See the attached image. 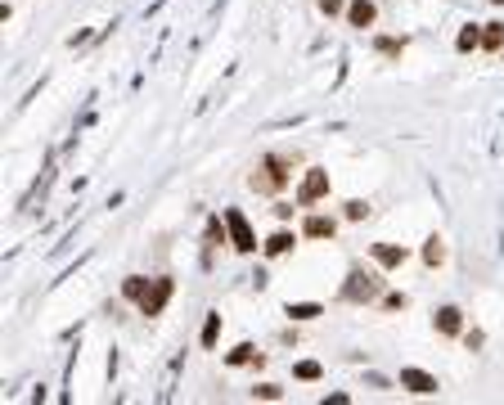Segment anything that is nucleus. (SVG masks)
I'll use <instances>...</instances> for the list:
<instances>
[{
    "label": "nucleus",
    "mask_w": 504,
    "mask_h": 405,
    "mask_svg": "<svg viewBox=\"0 0 504 405\" xmlns=\"http://www.w3.org/2000/svg\"><path fill=\"white\" fill-rule=\"evenodd\" d=\"M482 50H486V54H500V50H504V23H500V18L482 23Z\"/></svg>",
    "instance_id": "obj_18"
},
{
    "label": "nucleus",
    "mask_w": 504,
    "mask_h": 405,
    "mask_svg": "<svg viewBox=\"0 0 504 405\" xmlns=\"http://www.w3.org/2000/svg\"><path fill=\"white\" fill-rule=\"evenodd\" d=\"M423 266H428V270H441V266H446V239H441V235H428V239H423Z\"/></svg>",
    "instance_id": "obj_15"
},
{
    "label": "nucleus",
    "mask_w": 504,
    "mask_h": 405,
    "mask_svg": "<svg viewBox=\"0 0 504 405\" xmlns=\"http://www.w3.org/2000/svg\"><path fill=\"white\" fill-rule=\"evenodd\" d=\"M374 306H378V311H387V315H397V311H405V306H410V298H405V293H383Z\"/></svg>",
    "instance_id": "obj_22"
},
{
    "label": "nucleus",
    "mask_w": 504,
    "mask_h": 405,
    "mask_svg": "<svg viewBox=\"0 0 504 405\" xmlns=\"http://www.w3.org/2000/svg\"><path fill=\"white\" fill-rule=\"evenodd\" d=\"M370 257H374V266H383V270H401L410 262V248H401V243H370Z\"/></svg>",
    "instance_id": "obj_11"
},
{
    "label": "nucleus",
    "mask_w": 504,
    "mask_h": 405,
    "mask_svg": "<svg viewBox=\"0 0 504 405\" xmlns=\"http://www.w3.org/2000/svg\"><path fill=\"white\" fill-rule=\"evenodd\" d=\"M298 239H302V230H288V225H279L275 235H270V239L262 243V257H266V262H279V257H288L293 248H298Z\"/></svg>",
    "instance_id": "obj_8"
},
{
    "label": "nucleus",
    "mask_w": 504,
    "mask_h": 405,
    "mask_svg": "<svg viewBox=\"0 0 504 405\" xmlns=\"http://www.w3.org/2000/svg\"><path fill=\"white\" fill-rule=\"evenodd\" d=\"M320 14H324V18H338V14H347V0H320Z\"/></svg>",
    "instance_id": "obj_25"
},
{
    "label": "nucleus",
    "mask_w": 504,
    "mask_h": 405,
    "mask_svg": "<svg viewBox=\"0 0 504 405\" xmlns=\"http://www.w3.org/2000/svg\"><path fill=\"white\" fill-rule=\"evenodd\" d=\"M374 50L383 59H401L405 54V36H401V41H397V36H374Z\"/></svg>",
    "instance_id": "obj_20"
},
{
    "label": "nucleus",
    "mask_w": 504,
    "mask_h": 405,
    "mask_svg": "<svg viewBox=\"0 0 504 405\" xmlns=\"http://www.w3.org/2000/svg\"><path fill=\"white\" fill-rule=\"evenodd\" d=\"M433 334H441V338H464V311L455 302H446V306H437L433 311Z\"/></svg>",
    "instance_id": "obj_7"
},
{
    "label": "nucleus",
    "mask_w": 504,
    "mask_h": 405,
    "mask_svg": "<svg viewBox=\"0 0 504 405\" xmlns=\"http://www.w3.org/2000/svg\"><path fill=\"white\" fill-rule=\"evenodd\" d=\"M387 270L383 266H365V262H356L351 270H347V279H342V293H338V298L342 302H347V306H374L378 298H383V288H387Z\"/></svg>",
    "instance_id": "obj_2"
},
{
    "label": "nucleus",
    "mask_w": 504,
    "mask_h": 405,
    "mask_svg": "<svg viewBox=\"0 0 504 405\" xmlns=\"http://www.w3.org/2000/svg\"><path fill=\"white\" fill-rule=\"evenodd\" d=\"M302 163V153L298 149H270L262 163H257V171L248 176V185L257 194H266V199H275L279 189H288V180H293V167Z\"/></svg>",
    "instance_id": "obj_1"
},
{
    "label": "nucleus",
    "mask_w": 504,
    "mask_h": 405,
    "mask_svg": "<svg viewBox=\"0 0 504 405\" xmlns=\"http://www.w3.org/2000/svg\"><path fill=\"white\" fill-rule=\"evenodd\" d=\"M171 293H176V284H171V275H153V288L144 293V302H140V315H163L167 311V302H171Z\"/></svg>",
    "instance_id": "obj_6"
},
{
    "label": "nucleus",
    "mask_w": 504,
    "mask_h": 405,
    "mask_svg": "<svg viewBox=\"0 0 504 405\" xmlns=\"http://www.w3.org/2000/svg\"><path fill=\"white\" fill-rule=\"evenodd\" d=\"M302 239H338V216L329 212H306L302 216Z\"/></svg>",
    "instance_id": "obj_9"
},
{
    "label": "nucleus",
    "mask_w": 504,
    "mask_h": 405,
    "mask_svg": "<svg viewBox=\"0 0 504 405\" xmlns=\"http://www.w3.org/2000/svg\"><path fill=\"white\" fill-rule=\"evenodd\" d=\"M216 338H221V311H207V320H203V334H199L203 351H216Z\"/></svg>",
    "instance_id": "obj_19"
},
{
    "label": "nucleus",
    "mask_w": 504,
    "mask_h": 405,
    "mask_svg": "<svg viewBox=\"0 0 504 405\" xmlns=\"http://www.w3.org/2000/svg\"><path fill=\"white\" fill-rule=\"evenodd\" d=\"M397 383H401L405 392H414V397H437V392H441V383H437V374H428V370H419V365H405V370L397 374Z\"/></svg>",
    "instance_id": "obj_5"
},
{
    "label": "nucleus",
    "mask_w": 504,
    "mask_h": 405,
    "mask_svg": "<svg viewBox=\"0 0 504 405\" xmlns=\"http://www.w3.org/2000/svg\"><path fill=\"white\" fill-rule=\"evenodd\" d=\"M370 212H374V207L365 199H347V203H342V221H365Z\"/></svg>",
    "instance_id": "obj_23"
},
{
    "label": "nucleus",
    "mask_w": 504,
    "mask_h": 405,
    "mask_svg": "<svg viewBox=\"0 0 504 405\" xmlns=\"http://www.w3.org/2000/svg\"><path fill=\"white\" fill-rule=\"evenodd\" d=\"M293 378H302V383H320V378H324V365H320V360H298V365H293Z\"/></svg>",
    "instance_id": "obj_21"
},
{
    "label": "nucleus",
    "mask_w": 504,
    "mask_h": 405,
    "mask_svg": "<svg viewBox=\"0 0 504 405\" xmlns=\"http://www.w3.org/2000/svg\"><path fill=\"white\" fill-rule=\"evenodd\" d=\"M293 212H298V203H275V216H279V221H288Z\"/></svg>",
    "instance_id": "obj_26"
},
{
    "label": "nucleus",
    "mask_w": 504,
    "mask_h": 405,
    "mask_svg": "<svg viewBox=\"0 0 504 405\" xmlns=\"http://www.w3.org/2000/svg\"><path fill=\"white\" fill-rule=\"evenodd\" d=\"M149 288H153V279H149V275H127V279H122V298L135 302V306L144 302V293H149Z\"/></svg>",
    "instance_id": "obj_16"
},
{
    "label": "nucleus",
    "mask_w": 504,
    "mask_h": 405,
    "mask_svg": "<svg viewBox=\"0 0 504 405\" xmlns=\"http://www.w3.org/2000/svg\"><path fill=\"white\" fill-rule=\"evenodd\" d=\"M329 194H334V180H329V171H324V167H306L302 180H298V194H293V203L311 212V207H320Z\"/></svg>",
    "instance_id": "obj_3"
},
{
    "label": "nucleus",
    "mask_w": 504,
    "mask_h": 405,
    "mask_svg": "<svg viewBox=\"0 0 504 405\" xmlns=\"http://www.w3.org/2000/svg\"><path fill=\"white\" fill-rule=\"evenodd\" d=\"M262 360H266V356L257 351L252 342H239L235 351H225V365H230V370H248V365H262Z\"/></svg>",
    "instance_id": "obj_13"
},
{
    "label": "nucleus",
    "mask_w": 504,
    "mask_h": 405,
    "mask_svg": "<svg viewBox=\"0 0 504 405\" xmlns=\"http://www.w3.org/2000/svg\"><path fill=\"white\" fill-rule=\"evenodd\" d=\"M225 225H230V248H235L239 257H252L262 243H257V230H252V221L239 212V207H225Z\"/></svg>",
    "instance_id": "obj_4"
},
{
    "label": "nucleus",
    "mask_w": 504,
    "mask_h": 405,
    "mask_svg": "<svg viewBox=\"0 0 504 405\" xmlns=\"http://www.w3.org/2000/svg\"><path fill=\"white\" fill-rule=\"evenodd\" d=\"M455 50L459 54H473V50H482V23H464L459 36H455Z\"/></svg>",
    "instance_id": "obj_14"
},
{
    "label": "nucleus",
    "mask_w": 504,
    "mask_h": 405,
    "mask_svg": "<svg viewBox=\"0 0 504 405\" xmlns=\"http://www.w3.org/2000/svg\"><path fill=\"white\" fill-rule=\"evenodd\" d=\"M284 315H288L293 324H306V320H320V315H324V306H320V302H288Z\"/></svg>",
    "instance_id": "obj_17"
},
{
    "label": "nucleus",
    "mask_w": 504,
    "mask_h": 405,
    "mask_svg": "<svg viewBox=\"0 0 504 405\" xmlns=\"http://www.w3.org/2000/svg\"><path fill=\"white\" fill-rule=\"evenodd\" d=\"M347 28H356V32H370V28H378V5L374 0H347Z\"/></svg>",
    "instance_id": "obj_10"
},
{
    "label": "nucleus",
    "mask_w": 504,
    "mask_h": 405,
    "mask_svg": "<svg viewBox=\"0 0 504 405\" xmlns=\"http://www.w3.org/2000/svg\"><path fill=\"white\" fill-rule=\"evenodd\" d=\"M221 243H230V225H225V212H221V216H212V221H207V230H203V248H207V257H203V262H212V252L221 248Z\"/></svg>",
    "instance_id": "obj_12"
},
{
    "label": "nucleus",
    "mask_w": 504,
    "mask_h": 405,
    "mask_svg": "<svg viewBox=\"0 0 504 405\" xmlns=\"http://www.w3.org/2000/svg\"><path fill=\"white\" fill-rule=\"evenodd\" d=\"M252 401H284V387H279V383H257Z\"/></svg>",
    "instance_id": "obj_24"
}]
</instances>
